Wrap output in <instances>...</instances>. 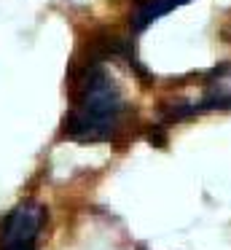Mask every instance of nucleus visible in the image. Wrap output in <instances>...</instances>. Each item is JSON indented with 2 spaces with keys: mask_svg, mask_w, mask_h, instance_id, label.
<instances>
[{
  "mask_svg": "<svg viewBox=\"0 0 231 250\" xmlns=\"http://www.w3.org/2000/svg\"><path fill=\"white\" fill-rule=\"evenodd\" d=\"M129 103L121 83L102 62H91L75 83L73 105L62 121V137L73 143H110L121 135Z\"/></svg>",
  "mask_w": 231,
  "mask_h": 250,
  "instance_id": "nucleus-1",
  "label": "nucleus"
},
{
  "mask_svg": "<svg viewBox=\"0 0 231 250\" xmlns=\"http://www.w3.org/2000/svg\"><path fill=\"white\" fill-rule=\"evenodd\" d=\"M215 110H231V62L207 70L199 78L196 97L175 100L172 105H167L164 113L169 121H183L202 113H215Z\"/></svg>",
  "mask_w": 231,
  "mask_h": 250,
  "instance_id": "nucleus-2",
  "label": "nucleus"
},
{
  "mask_svg": "<svg viewBox=\"0 0 231 250\" xmlns=\"http://www.w3.org/2000/svg\"><path fill=\"white\" fill-rule=\"evenodd\" d=\"M46 207L35 199H24L0 221V250H38L41 231L46 226Z\"/></svg>",
  "mask_w": 231,
  "mask_h": 250,
  "instance_id": "nucleus-3",
  "label": "nucleus"
},
{
  "mask_svg": "<svg viewBox=\"0 0 231 250\" xmlns=\"http://www.w3.org/2000/svg\"><path fill=\"white\" fill-rule=\"evenodd\" d=\"M193 3V0H137L132 11V30L134 33H143L148 30L153 22H159L161 17L172 14L175 8H183Z\"/></svg>",
  "mask_w": 231,
  "mask_h": 250,
  "instance_id": "nucleus-4",
  "label": "nucleus"
}]
</instances>
